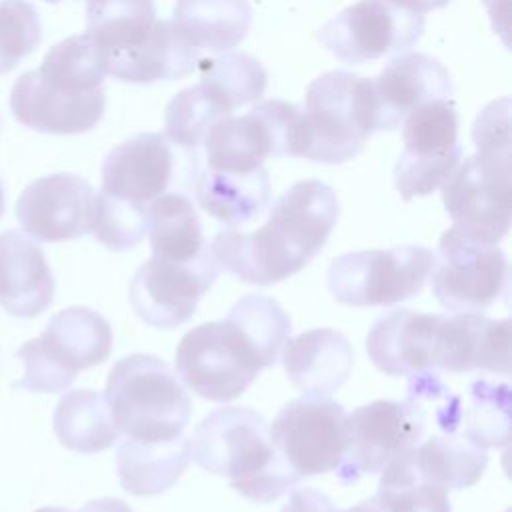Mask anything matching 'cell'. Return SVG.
<instances>
[{
	"label": "cell",
	"instance_id": "cell-35",
	"mask_svg": "<svg viewBox=\"0 0 512 512\" xmlns=\"http://www.w3.org/2000/svg\"><path fill=\"white\" fill-rule=\"evenodd\" d=\"M462 434L480 448H504L510 442V386L476 380L462 406Z\"/></svg>",
	"mask_w": 512,
	"mask_h": 512
},
{
	"label": "cell",
	"instance_id": "cell-38",
	"mask_svg": "<svg viewBox=\"0 0 512 512\" xmlns=\"http://www.w3.org/2000/svg\"><path fill=\"white\" fill-rule=\"evenodd\" d=\"M42 40V24L28 0H0V74L32 54Z\"/></svg>",
	"mask_w": 512,
	"mask_h": 512
},
{
	"label": "cell",
	"instance_id": "cell-20",
	"mask_svg": "<svg viewBox=\"0 0 512 512\" xmlns=\"http://www.w3.org/2000/svg\"><path fill=\"white\" fill-rule=\"evenodd\" d=\"M442 314L398 308L374 322L366 352L388 376H418L436 370V344Z\"/></svg>",
	"mask_w": 512,
	"mask_h": 512
},
{
	"label": "cell",
	"instance_id": "cell-12",
	"mask_svg": "<svg viewBox=\"0 0 512 512\" xmlns=\"http://www.w3.org/2000/svg\"><path fill=\"white\" fill-rule=\"evenodd\" d=\"M448 216L466 232L498 244L510 230V148H480L442 184Z\"/></svg>",
	"mask_w": 512,
	"mask_h": 512
},
{
	"label": "cell",
	"instance_id": "cell-26",
	"mask_svg": "<svg viewBox=\"0 0 512 512\" xmlns=\"http://www.w3.org/2000/svg\"><path fill=\"white\" fill-rule=\"evenodd\" d=\"M248 0H176L172 22L198 52L226 54L248 34Z\"/></svg>",
	"mask_w": 512,
	"mask_h": 512
},
{
	"label": "cell",
	"instance_id": "cell-43",
	"mask_svg": "<svg viewBox=\"0 0 512 512\" xmlns=\"http://www.w3.org/2000/svg\"><path fill=\"white\" fill-rule=\"evenodd\" d=\"M332 512H384V510H382L380 502L376 500V496H372V498H368V500H364V502H360V504H356L352 508H344V510L334 508Z\"/></svg>",
	"mask_w": 512,
	"mask_h": 512
},
{
	"label": "cell",
	"instance_id": "cell-9",
	"mask_svg": "<svg viewBox=\"0 0 512 512\" xmlns=\"http://www.w3.org/2000/svg\"><path fill=\"white\" fill-rule=\"evenodd\" d=\"M302 108L284 100L256 102L244 116L222 118L204 138L206 168L252 172L268 156H296Z\"/></svg>",
	"mask_w": 512,
	"mask_h": 512
},
{
	"label": "cell",
	"instance_id": "cell-39",
	"mask_svg": "<svg viewBox=\"0 0 512 512\" xmlns=\"http://www.w3.org/2000/svg\"><path fill=\"white\" fill-rule=\"evenodd\" d=\"M332 500L316 488H298L288 496L280 512H332Z\"/></svg>",
	"mask_w": 512,
	"mask_h": 512
},
{
	"label": "cell",
	"instance_id": "cell-16",
	"mask_svg": "<svg viewBox=\"0 0 512 512\" xmlns=\"http://www.w3.org/2000/svg\"><path fill=\"white\" fill-rule=\"evenodd\" d=\"M218 270L210 244L188 262L152 256L130 280V304L146 324L176 328L194 316L198 300L212 288Z\"/></svg>",
	"mask_w": 512,
	"mask_h": 512
},
{
	"label": "cell",
	"instance_id": "cell-30",
	"mask_svg": "<svg viewBox=\"0 0 512 512\" xmlns=\"http://www.w3.org/2000/svg\"><path fill=\"white\" fill-rule=\"evenodd\" d=\"M412 460L418 472L442 488L462 490L480 480L486 470V450L474 444L466 434H432L412 448Z\"/></svg>",
	"mask_w": 512,
	"mask_h": 512
},
{
	"label": "cell",
	"instance_id": "cell-18",
	"mask_svg": "<svg viewBox=\"0 0 512 512\" xmlns=\"http://www.w3.org/2000/svg\"><path fill=\"white\" fill-rule=\"evenodd\" d=\"M372 88L378 104V130H396L414 110L452 96L448 70L422 52L394 56L372 78Z\"/></svg>",
	"mask_w": 512,
	"mask_h": 512
},
{
	"label": "cell",
	"instance_id": "cell-29",
	"mask_svg": "<svg viewBox=\"0 0 512 512\" xmlns=\"http://www.w3.org/2000/svg\"><path fill=\"white\" fill-rule=\"evenodd\" d=\"M156 22L154 0H88L86 34L94 42L102 64L132 50Z\"/></svg>",
	"mask_w": 512,
	"mask_h": 512
},
{
	"label": "cell",
	"instance_id": "cell-41",
	"mask_svg": "<svg viewBox=\"0 0 512 512\" xmlns=\"http://www.w3.org/2000/svg\"><path fill=\"white\" fill-rule=\"evenodd\" d=\"M78 512H132V508L120 498H98L84 504Z\"/></svg>",
	"mask_w": 512,
	"mask_h": 512
},
{
	"label": "cell",
	"instance_id": "cell-11",
	"mask_svg": "<svg viewBox=\"0 0 512 512\" xmlns=\"http://www.w3.org/2000/svg\"><path fill=\"white\" fill-rule=\"evenodd\" d=\"M426 420V410L414 398L376 400L356 408L344 418V456L336 478L352 484L364 474L382 472L390 460L422 440Z\"/></svg>",
	"mask_w": 512,
	"mask_h": 512
},
{
	"label": "cell",
	"instance_id": "cell-8",
	"mask_svg": "<svg viewBox=\"0 0 512 512\" xmlns=\"http://www.w3.org/2000/svg\"><path fill=\"white\" fill-rule=\"evenodd\" d=\"M260 370L262 360L226 318L188 330L176 348V374L192 392L212 402L238 398Z\"/></svg>",
	"mask_w": 512,
	"mask_h": 512
},
{
	"label": "cell",
	"instance_id": "cell-24",
	"mask_svg": "<svg viewBox=\"0 0 512 512\" xmlns=\"http://www.w3.org/2000/svg\"><path fill=\"white\" fill-rule=\"evenodd\" d=\"M200 52L186 42L172 20H156L150 34L132 50L104 64V72L130 84L174 80L196 70Z\"/></svg>",
	"mask_w": 512,
	"mask_h": 512
},
{
	"label": "cell",
	"instance_id": "cell-2",
	"mask_svg": "<svg viewBox=\"0 0 512 512\" xmlns=\"http://www.w3.org/2000/svg\"><path fill=\"white\" fill-rule=\"evenodd\" d=\"M104 76L102 58L86 32L64 38L44 54L40 68L14 82L10 110L22 126L36 132H88L106 110Z\"/></svg>",
	"mask_w": 512,
	"mask_h": 512
},
{
	"label": "cell",
	"instance_id": "cell-10",
	"mask_svg": "<svg viewBox=\"0 0 512 512\" xmlns=\"http://www.w3.org/2000/svg\"><path fill=\"white\" fill-rule=\"evenodd\" d=\"M506 274V256L498 244L456 224L440 236L430 276L432 292L448 312L486 310L504 292Z\"/></svg>",
	"mask_w": 512,
	"mask_h": 512
},
{
	"label": "cell",
	"instance_id": "cell-3",
	"mask_svg": "<svg viewBox=\"0 0 512 512\" xmlns=\"http://www.w3.org/2000/svg\"><path fill=\"white\" fill-rule=\"evenodd\" d=\"M190 458L248 500L272 502L302 478L280 458L270 440L266 420L240 406L218 408L196 426L190 438Z\"/></svg>",
	"mask_w": 512,
	"mask_h": 512
},
{
	"label": "cell",
	"instance_id": "cell-13",
	"mask_svg": "<svg viewBox=\"0 0 512 512\" xmlns=\"http://www.w3.org/2000/svg\"><path fill=\"white\" fill-rule=\"evenodd\" d=\"M424 14L390 0H358L318 32L324 48L346 64L408 52L422 36Z\"/></svg>",
	"mask_w": 512,
	"mask_h": 512
},
{
	"label": "cell",
	"instance_id": "cell-4",
	"mask_svg": "<svg viewBox=\"0 0 512 512\" xmlns=\"http://www.w3.org/2000/svg\"><path fill=\"white\" fill-rule=\"evenodd\" d=\"M378 130L372 78L344 70L318 76L306 90L296 158L342 164Z\"/></svg>",
	"mask_w": 512,
	"mask_h": 512
},
{
	"label": "cell",
	"instance_id": "cell-46",
	"mask_svg": "<svg viewBox=\"0 0 512 512\" xmlns=\"http://www.w3.org/2000/svg\"><path fill=\"white\" fill-rule=\"evenodd\" d=\"M44 2H50V4H54V2H60V0H44Z\"/></svg>",
	"mask_w": 512,
	"mask_h": 512
},
{
	"label": "cell",
	"instance_id": "cell-25",
	"mask_svg": "<svg viewBox=\"0 0 512 512\" xmlns=\"http://www.w3.org/2000/svg\"><path fill=\"white\" fill-rule=\"evenodd\" d=\"M190 462V438L136 440L128 438L116 452L120 484L134 496H154L172 488Z\"/></svg>",
	"mask_w": 512,
	"mask_h": 512
},
{
	"label": "cell",
	"instance_id": "cell-33",
	"mask_svg": "<svg viewBox=\"0 0 512 512\" xmlns=\"http://www.w3.org/2000/svg\"><path fill=\"white\" fill-rule=\"evenodd\" d=\"M228 116L232 110L226 102L200 82L170 100L164 114V136L184 150H196L206 134Z\"/></svg>",
	"mask_w": 512,
	"mask_h": 512
},
{
	"label": "cell",
	"instance_id": "cell-44",
	"mask_svg": "<svg viewBox=\"0 0 512 512\" xmlns=\"http://www.w3.org/2000/svg\"><path fill=\"white\" fill-rule=\"evenodd\" d=\"M36 512H70V510L62 506H44V508H38Z\"/></svg>",
	"mask_w": 512,
	"mask_h": 512
},
{
	"label": "cell",
	"instance_id": "cell-21",
	"mask_svg": "<svg viewBox=\"0 0 512 512\" xmlns=\"http://www.w3.org/2000/svg\"><path fill=\"white\" fill-rule=\"evenodd\" d=\"M436 368L446 372L488 370L510 374V320L482 312L444 316L438 330Z\"/></svg>",
	"mask_w": 512,
	"mask_h": 512
},
{
	"label": "cell",
	"instance_id": "cell-34",
	"mask_svg": "<svg viewBox=\"0 0 512 512\" xmlns=\"http://www.w3.org/2000/svg\"><path fill=\"white\" fill-rule=\"evenodd\" d=\"M226 320L242 332L264 368L276 364L282 346L290 336L292 324L284 308L274 298L264 294H246L230 308Z\"/></svg>",
	"mask_w": 512,
	"mask_h": 512
},
{
	"label": "cell",
	"instance_id": "cell-37",
	"mask_svg": "<svg viewBox=\"0 0 512 512\" xmlns=\"http://www.w3.org/2000/svg\"><path fill=\"white\" fill-rule=\"evenodd\" d=\"M90 232L108 250H130L148 232V206L124 202L100 190L94 194Z\"/></svg>",
	"mask_w": 512,
	"mask_h": 512
},
{
	"label": "cell",
	"instance_id": "cell-45",
	"mask_svg": "<svg viewBox=\"0 0 512 512\" xmlns=\"http://www.w3.org/2000/svg\"><path fill=\"white\" fill-rule=\"evenodd\" d=\"M4 206H6V202H4V186H2V180H0V216L4 214Z\"/></svg>",
	"mask_w": 512,
	"mask_h": 512
},
{
	"label": "cell",
	"instance_id": "cell-42",
	"mask_svg": "<svg viewBox=\"0 0 512 512\" xmlns=\"http://www.w3.org/2000/svg\"><path fill=\"white\" fill-rule=\"evenodd\" d=\"M402 8H408V10H414V12H430V10H436V8H442L446 6L450 0H390Z\"/></svg>",
	"mask_w": 512,
	"mask_h": 512
},
{
	"label": "cell",
	"instance_id": "cell-5",
	"mask_svg": "<svg viewBox=\"0 0 512 512\" xmlns=\"http://www.w3.org/2000/svg\"><path fill=\"white\" fill-rule=\"evenodd\" d=\"M104 398L120 432L136 440H172L190 420L192 402L174 370L152 354H130L108 374Z\"/></svg>",
	"mask_w": 512,
	"mask_h": 512
},
{
	"label": "cell",
	"instance_id": "cell-17",
	"mask_svg": "<svg viewBox=\"0 0 512 512\" xmlns=\"http://www.w3.org/2000/svg\"><path fill=\"white\" fill-rule=\"evenodd\" d=\"M94 208L92 186L70 172L32 180L16 202V220L40 242L74 240L90 232Z\"/></svg>",
	"mask_w": 512,
	"mask_h": 512
},
{
	"label": "cell",
	"instance_id": "cell-1",
	"mask_svg": "<svg viewBox=\"0 0 512 512\" xmlns=\"http://www.w3.org/2000/svg\"><path fill=\"white\" fill-rule=\"evenodd\" d=\"M336 192L320 180L292 184L254 232L220 230L210 250L218 266L248 284L268 286L300 272L324 248L338 220Z\"/></svg>",
	"mask_w": 512,
	"mask_h": 512
},
{
	"label": "cell",
	"instance_id": "cell-6",
	"mask_svg": "<svg viewBox=\"0 0 512 512\" xmlns=\"http://www.w3.org/2000/svg\"><path fill=\"white\" fill-rule=\"evenodd\" d=\"M112 350V328L92 308L70 306L50 318L38 338L24 342L16 358L24 374L14 388L54 394L66 390L84 368L102 364Z\"/></svg>",
	"mask_w": 512,
	"mask_h": 512
},
{
	"label": "cell",
	"instance_id": "cell-36",
	"mask_svg": "<svg viewBox=\"0 0 512 512\" xmlns=\"http://www.w3.org/2000/svg\"><path fill=\"white\" fill-rule=\"evenodd\" d=\"M196 68L200 72V82L220 96L232 112L238 106L260 100L268 84V74L262 64L242 52L198 60Z\"/></svg>",
	"mask_w": 512,
	"mask_h": 512
},
{
	"label": "cell",
	"instance_id": "cell-22",
	"mask_svg": "<svg viewBox=\"0 0 512 512\" xmlns=\"http://www.w3.org/2000/svg\"><path fill=\"white\" fill-rule=\"evenodd\" d=\"M54 276L42 248L18 230L0 234V306L18 318L46 312L54 300Z\"/></svg>",
	"mask_w": 512,
	"mask_h": 512
},
{
	"label": "cell",
	"instance_id": "cell-40",
	"mask_svg": "<svg viewBox=\"0 0 512 512\" xmlns=\"http://www.w3.org/2000/svg\"><path fill=\"white\" fill-rule=\"evenodd\" d=\"M484 6L494 22V28L504 36L508 34V12H510V2L508 0H484Z\"/></svg>",
	"mask_w": 512,
	"mask_h": 512
},
{
	"label": "cell",
	"instance_id": "cell-19",
	"mask_svg": "<svg viewBox=\"0 0 512 512\" xmlns=\"http://www.w3.org/2000/svg\"><path fill=\"white\" fill-rule=\"evenodd\" d=\"M174 174V152L160 132H142L108 152L102 164V192L138 206H150L166 192Z\"/></svg>",
	"mask_w": 512,
	"mask_h": 512
},
{
	"label": "cell",
	"instance_id": "cell-27",
	"mask_svg": "<svg viewBox=\"0 0 512 512\" xmlns=\"http://www.w3.org/2000/svg\"><path fill=\"white\" fill-rule=\"evenodd\" d=\"M196 200L204 212L228 226H240L258 218L272 196L268 172H222L204 168L194 184Z\"/></svg>",
	"mask_w": 512,
	"mask_h": 512
},
{
	"label": "cell",
	"instance_id": "cell-23",
	"mask_svg": "<svg viewBox=\"0 0 512 512\" xmlns=\"http://www.w3.org/2000/svg\"><path fill=\"white\" fill-rule=\"evenodd\" d=\"M352 346L334 328H314L288 338L282 346V364L290 382L304 394L326 396L350 376Z\"/></svg>",
	"mask_w": 512,
	"mask_h": 512
},
{
	"label": "cell",
	"instance_id": "cell-28",
	"mask_svg": "<svg viewBox=\"0 0 512 512\" xmlns=\"http://www.w3.org/2000/svg\"><path fill=\"white\" fill-rule=\"evenodd\" d=\"M54 432L64 448L80 454L102 452L120 436L106 398L88 388L66 392L58 400Z\"/></svg>",
	"mask_w": 512,
	"mask_h": 512
},
{
	"label": "cell",
	"instance_id": "cell-32",
	"mask_svg": "<svg viewBox=\"0 0 512 512\" xmlns=\"http://www.w3.org/2000/svg\"><path fill=\"white\" fill-rule=\"evenodd\" d=\"M380 474L376 500L384 512H452L448 490L418 472L412 448L390 460Z\"/></svg>",
	"mask_w": 512,
	"mask_h": 512
},
{
	"label": "cell",
	"instance_id": "cell-15",
	"mask_svg": "<svg viewBox=\"0 0 512 512\" xmlns=\"http://www.w3.org/2000/svg\"><path fill=\"white\" fill-rule=\"evenodd\" d=\"M344 418V408L326 396L290 400L268 428L272 446L300 478L332 472L344 456Z\"/></svg>",
	"mask_w": 512,
	"mask_h": 512
},
{
	"label": "cell",
	"instance_id": "cell-7",
	"mask_svg": "<svg viewBox=\"0 0 512 512\" xmlns=\"http://www.w3.org/2000/svg\"><path fill=\"white\" fill-rule=\"evenodd\" d=\"M434 268V254L424 246L356 250L332 260L328 288L346 306H388L416 296Z\"/></svg>",
	"mask_w": 512,
	"mask_h": 512
},
{
	"label": "cell",
	"instance_id": "cell-31",
	"mask_svg": "<svg viewBox=\"0 0 512 512\" xmlns=\"http://www.w3.org/2000/svg\"><path fill=\"white\" fill-rule=\"evenodd\" d=\"M148 236L152 256L176 262L194 260L208 246L190 198L180 192H164L150 202Z\"/></svg>",
	"mask_w": 512,
	"mask_h": 512
},
{
	"label": "cell",
	"instance_id": "cell-14",
	"mask_svg": "<svg viewBox=\"0 0 512 512\" xmlns=\"http://www.w3.org/2000/svg\"><path fill=\"white\" fill-rule=\"evenodd\" d=\"M404 150L394 166V186L402 200L428 196L440 188L462 158L458 114L450 100L430 102L402 122Z\"/></svg>",
	"mask_w": 512,
	"mask_h": 512
}]
</instances>
